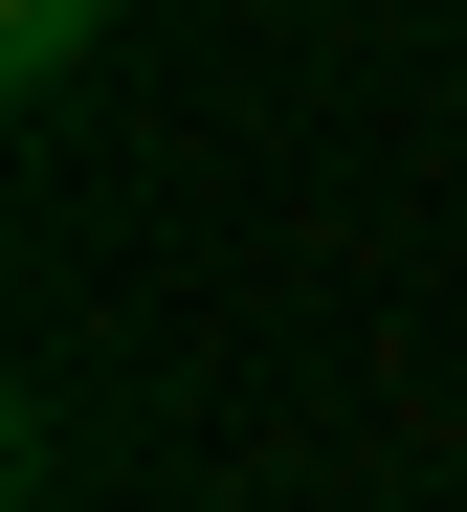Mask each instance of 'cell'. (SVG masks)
<instances>
[{"label":"cell","mask_w":467,"mask_h":512,"mask_svg":"<svg viewBox=\"0 0 467 512\" xmlns=\"http://www.w3.org/2000/svg\"><path fill=\"white\" fill-rule=\"evenodd\" d=\"M89 23H112V0H0V67H23V90H67V67H89Z\"/></svg>","instance_id":"6da1fadb"}]
</instances>
